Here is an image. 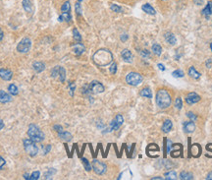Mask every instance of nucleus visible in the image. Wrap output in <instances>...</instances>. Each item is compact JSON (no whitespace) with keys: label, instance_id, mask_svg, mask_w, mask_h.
I'll return each instance as SVG.
<instances>
[{"label":"nucleus","instance_id":"obj_1","mask_svg":"<svg viewBox=\"0 0 212 180\" xmlns=\"http://www.w3.org/2000/svg\"><path fill=\"white\" fill-rule=\"evenodd\" d=\"M93 62L98 66H106L112 62V53L108 49H99L93 54Z\"/></svg>","mask_w":212,"mask_h":180},{"label":"nucleus","instance_id":"obj_2","mask_svg":"<svg viewBox=\"0 0 212 180\" xmlns=\"http://www.w3.org/2000/svg\"><path fill=\"white\" fill-rule=\"evenodd\" d=\"M156 103L160 108H167L171 104V97L168 91L161 89L156 93Z\"/></svg>","mask_w":212,"mask_h":180},{"label":"nucleus","instance_id":"obj_3","mask_svg":"<svg viewBox=\"0 0 212 180\" xmlns=\"http://www.w3.org/2000/svg\"><path fill=\"white\" fill-rule=\"evenodd\" d=\"M27 135H29L30 139H31L35 143H39L41 141L44 140L45 135L40 129H39L37 125L34 124H31L29 127V130H27Z\"/></svg>","mask_w":212,"mask_h":180},{"label":"nucleus","instance_id":"obj_4","mask_svg":"<svg viewBox=\"0 0 212 180\" xmlns=\"http://www.w3.org/2000/svg\"><path fill=\"white\" fill-rule=\"evenodd\" d=\"M24 143V148H25V151L27 152V154L30 156H34L37 155L38 152V148L35 145V142H34L31 139H25L23 141Z\"/></svg>","mask_w":212,"mask_h":180},{"label":"nucleus","instance_id":"obj_5","mask_svg":"<svg viewBox=\"0 0 212 180\" xmlns=\"http://www.w3.org/2000/svg\"><path fill=\"white\" fill-rule=\"evenodd\" d=\"M126 82L131 86H137L143 82V77H141V75L139 73L131 72L126 77Z\"/></svg>","mask_w":212,"mask_h":180},{"label":"nucleus","instance_id":"obj_6","mask_svg":"<svg viewBox=\"0 0 212 180\" xmlns=\"http://www.w3.org/2000/svg\"><path fill=\"white\" fill-rule=\"evenodd\" d=\"M31 47V41L30 38H24L23 40L18 44L17 45V50L20 53H27L30 51Z\"/></svg>","mask_w":212,"mask_h":180},{"label":"nucleus","instance_id":"obj_7","mask_svg":"<svg viewBox=\"0 0 212 180\" xmlns=\"http://www.w3.org/2000/svg\"><path fill=\"white\" fill-rule=\"evenodd\" d=\"M92 168L94 172L98 175H102L106 172V169H107V166L104 162H100L98 159H93L92 160Z\"/></svg>","mask_w":212,"mask_h":180},{"label":"nucleus","instance_id":"obj_8","mask_svg":"<svg viewBox=\"0 0 212 180\" xmlns=\"http://www.w3.org/2000/svg\"><path fill=\"white\" fill-rule=\"evenodd\" d=\"M88 88H89V92L92 93H100L104 92L103 85L97 81H92V83L89 84Z\"/></svg>","mask_w":212,"mask_h":180},{"label":"nucleus","instance_id":"obj_9","mask_svg":"<svg viewBox=\"0 0 212 180\" xmlns=\"http://www.w3.org/2000/svg\"><path fill=\"white\" fill-rule=\"evenodd\" d=\"M13 77V72L9 69L1 68L0 69V78L4 81H10Z\"/></svg>","mask_w":212,"mask_h":180},{"label":"nucleus","instance_id":"obj_10","mask_svg":"<svg viewBox=\"0 0 212 180\" xmlns=\"http://www.w3.org/2000/svg\"><path fill=\"white\" fill-rule=\"evenodd\" d=\"M200 100V97L198 95H196L195 93H190L186 97V101L188 104H194L198 103Z\"/></svg>","mask_w":212,"mask_h":180},{"label":"nucleus","instance_id":"obj_11","mask_svg":"<svg viewBox=\"0 0 212 180\" xmlns=\"http://www.w3.org/2000/svg\"><path fill=\"white\" fill-rule=\"evenodd\" d=\"M73 50L75 54H77V55H81L82 53H84V51L85 50V45L81 44V42H78V44H75L73 45Z\"/></svg>","mask_w":212,"mask_h":180},{"label":"nucleus","instance_id":"obj_12","mask_svg":"<svg viewBox=\"0 0 212 180\" xmlns=\"http://www.w3.org/2000/svg\"><path fill=\"white\" fill-rule=\"evenodd\" d=\"M11 100H12V97L9 93L2 91V90H0V103H10Z\"/></svg>","mask_w":212,"mask_h":180},{"label":"nucleus","instance_id":"obj_13","mask_svg":"<svg viewBox=\"0 0 212 180\" xmlns=\"http://www.w3.org/2000/svg\"><path fill=\"white\" fill-rule=\"evenodd\" d=\"M184 130L187 133H192L195 130V125L192 121H187L184 123Z\"/></svg>","mask_w":212,"mask_h":180},{"label":"nucleus","instance_id":"obj_14","mask_svg":"<svg viewBox=\"0 0 212 180\" xmlns=\"http://www.w3.org/2000/svg\"><path fill=\"white\" fill-rule=\"evenodd\" d=\"M121 55H122V57H123L124 61L128 62V63H131V62L133 61V55H132L131 51L128 49H124L123 51H122Z\"/></svg>","mask_w":212,"mask_h":180},{"label":"nucleus","instance_id":"obj_15","mask_svg":"<svg viewBox=\"0 0 212 180\" xmlns=\"http://www.w3.org/2000/svg\"><path fill=\"white\" fill-rule=\"evenodd\" d=\"M33 67H34L35 72L40 73L45 69V64L43 63V62H40V61H35V62H34Z\"/></svg>","mask_w":212,"mask_h":180},{"label":"nucleus","instance_id":"obj_16","mask_svg":"<svg viewBox=\"0 0 212 180\" xmlns=\"http://www.w3.org/2000/svg\"><path fill=\"white\" fill-rule=\"evenodd\" d=\"M58 137L63 141H66V142H69V141L72 140V135L70 134L69 132L66 131H61L58 133Z\"/></svg>","mask_w":212,"mask_h":180},{"label":"nucleus","instance_id":"obj_17","mask_svg":"<svg viewBox=\"0 0 212 180\" xmlns=\"http://www.w3.org/2000/svg\"><path fill=\"white\" fill-rule=\"evenodd\" d=\"M22 4H23L24 9L26 10V12H27V13H31V12H33L34 8H33V4H31V0H23Z\"/></svg>","mask_w":212,"mask_h":180},{"label":"nucleus","instance_id":"obj_18","mask_svg":"<svg viewBox=\"0 0 212 180\" xmlns=\"http://www.w3.org/2000/svg\"><path fill=\"white\" fill-rule=\"evenodd\" d=\"M141 9H143L145 13H147V14H150V15H155V10L153 9V7L150 6V4H148V3H146V4H144L143 5V7H141Z\"/></svg>","mask_w":212,"mask_h":180},{"label":"nucleus","instance_id":"obj_19","mask_svg":"<svg viewBox=\"0 0 212 180\" xmlns=\"http://www.w3.org/2000/svg\"><path fill=\"white\" fill-rule=\"evenodd\" d=\"M172 126H173V124H172V121L171 120H165L164 121V123H163V126H162V131L165 132V133H168V132H170V130L172 129Z\"/></svg>","mask_w":212,"mask_h":180},{"label":"nucleus","instance_id":"obj_20","mask_svg":"<svg viewBox=\"0 0 212 180\" xmlns=\"http://www.w3.org/2000/svg\"><path fill=\"white\" fill-rule=\"evenodd\" d=\"M59 21L60 22H63V21H66V22H70L72 20V16H71L70 12H62L61 16H59Z\"/></svg>","mask_w":212,"mask_h":180},{"label":"nucleus","instance_id":"obj_21","mask_svg":"<svg viewBox=\"0 0 212 180\" xmlns=\"http://www.w3.org/2000/svg\"><path fill=\"white\" fill-rule=\"evenodd\" d=\"M165 40H166L170 44H176V37L171 33H166L165 34Z\"/></svg>","mask_w":212,"mask_h":180},{"label":"nucleus","instance_id":"obj_22","mask_svg":"<svg viewBox=\"0 0 212 180\" xmlns=\"http://www.w3.org/2000/svg\"><path fill=\"white\" fill-rule=\"evenodd\" d=\"M202 15L204 17H206L207 19L211 16V5H210V1L208 2V4L205 6V8L202 10Z\"/></svg>","mask_w":212,"mask_h":180},{"label":"nucleus","instance_id":"obj_23","mask_svg":"<svg viewBox=\"0 0 212 180\" xmlns=\"http://www.w3.org/2000/svg\"><path fill=\"white\" fill-rule=\"evenodd\" d=\"M188 75H190L191 78H194V79H198L200 77V74L196 71L194 67H191L188 69Z\"/></svg>","mask_w":212,"mask_h":180},{"label":"nucleus","instance_id":"obj_24","mask_svg":"<svg viewBox=\"0 0 212 180\" xmlns=\"http://www.w3.org/2000/svg\"><path fill=\"white\" fill-rule=\"evenodd\" d=\"M140 96L147 97V99H151V97H152V93H151L150 89H148V88L143 89V90H141V92H140Z\"/></svg>","mask_w":212,"mask_h":180},{"label":"nucleus","instance_id":"obj_25","mask_svg":"<svg viewBox=\"0 0 212 180\" xmlns=\"http://www.w3.org/2000/svg\"><path fill=\"white\" fill-rule=\"evenodd\" d=\"M152 51L154 52L156 55H161V53H162V47H161V45H159L158 44H154L152 45Z\"/></svg>","mask_w":212,"mask_h":180},{"label":"nucleus","instance_id":"obj_26","mask_svg":"<svg viewBox=\"0 0 212 180\" xmlns=\"http://www.w3.org/2000/svg\"><path fill=\"white\" fill-rule=\"evenodd\" d=\"M8 91H9V93H11L12 96H17L18 95V88H17V86L14 85V84H11L9 85V87H8Z\"/></svg>","mask_w":212,"mask_h":180},{"label":"nucleus","instance_id":"obj_27","mask_svg":"<svg viewBox=\"0 0 212 180\" xmlns=\"http://www.w3.org/2000/svg\"><path fill=\"white\" fill-rule=\"evenodd\" d=\"M192 174L190 173V172H187V171H183L181 172L180 174V179H183V180H188V179H192Z\"/></svg>","mask_w":212,"mask_h":180},{"label":"nucleus","instance_id":"obj_28","mask_svg":"<svg viewBox=\"0 0 212 180\" xmlns=\"http://www.w3.org/2000/svg\"><path fill=\"white\" fill-rule=\"evenodd\" d=\"M119 128H120V125H119V123H118L117 121H116V119L112 120L111 123H110V129H109V131H112V130L116 131V130H118Z\"/></svg>","mask_w":212,"mask_h":180},{"label":"nucleus","instance_id":"obj_29","mask_svg":"<svg viewBox=\"0 0 212 180\" xmlns=\"http://www.w3.org/2000/svg\"><path fill=\"white\" fill-rule=\"evenodd\" d=\"M165 178L168 180H175L177 178V174L175 171H169L165 173Z\"/></svg>","mask_w":212,"mask_h":180},{"label":"nucleus","instance_id":"obj_30","mask_svg":"<svg viewBox=\"0 0 212 180\" xmlns=\"http://www.w3.org/2000/svg\"><path fill=\"white\" fill-rule=\"evenodd\" d=\"M59 78H60V81L62 82V83L66 79V71H65V69L63 68V67L59 68Z\"/></svg>","mask_w":212,"mask_h":180},{"label":"nucleus","instance_id":"obj_31","mask_svg":"<svg viewBox=\"0 0 212 180\" xmlns=\"http://www.w3.org/2000/svg\"><path fill=\"white\" fill-rule=\"evenodd\" d=\"M61 11L62 12H70L71 11V5L69 1L64 2V4L61 6Z\"/></svg>","mask_w":212,"mask_h":180},{"label":"nucleus","instance_id":"obj_32","mask_svg":"<svg viewBox=\"0 0 212 180\" xmlns=\"http://www.w3.org/2000/svg\"><path fill=\"white\" fill-rule=\"evenodd\" d=\"M82 164H84L85 169L86 171H90V170H92V165H90V163H89V162H88V159H85V158H82Z\"/></svg>","mask_w":212,"mask_h":180},{"label":"nucleus","instance_id":"obj_33","mask_svg":"<svg viewBox=\"0 0 212 180\" xmlns=\"http://www.w3.org/2000/svg\"><path fill=\"white\" fill-rule=\"evenodd\" d=\"M73 36H74V40L76 41L80 42L82 41V37H81V34H80V33H79V31L77 29L73 30Z\"/></svg>","mask_w":212,"mask_h":180},{"label":"nucleus","instance_id":"obj_34","mask_svg":"<svg viewBox=\"0 0 212 180\" xmlns=\"http://www.w3.org/2000/svg\"><path fill=\"white\" fill-rule=\"evenodd\" d=\"M110 8H111V10L113 11V12H116V13H121L122 11H123V9H122L120 6H118L116 4H111Z\"/></svg>","mask_w":212,"mask_h":180},{"label":"nucleus","instance_id":"obj_35","mask_svg":"<svg viewBox=\"0 0 212 180\" xmlns=\"http://www.w3.org/2000/svg\"><path fill=\"white\" fill-rule=\"evenodd\" d=\"M175 106L178 108V109H181L183 107V101H182V99L181 97H177L176 100H175Z\"/></svg>","mask_w":212,"mask_h":180},{"label":"nucleus","instance_id":"obj_36","mask_svg":"<svg viewBox=\"0 0 212 180\" xmlns=\"http://www.w3.org/2000/svg\"><path fill=\"white\" fill-rule=\"evenodd\" d=\"M55 172H56V170L54 169V168H50V169L46 172V173H44V176H45V178L46 179H50L51 178V176H52Z\"/></svg>","mask_w":212,"mask_h":180},{"label":"nucleus","instance_id":"obj_37","mask_svg":"<svg viewBox=\"0 0 212 180\" xmlns=\"http://www.w3.org/2000/svg\"><path fill=\"white\" fill-rule=\"evenodd\" d=\"M172 75L175 78H182V77H184V72L182 71V70H176V71L173 72Z\"/></svg>","mask_w":212,"mask_h":180},{"label":"nucleus","instance_id":"obj_38","mask_svg":"<svg viewBox=\"0 0 212 180\" xmlns=\"http://www.w3.org/2000/svg\"><path fill=\"white\" fill-rule=\"evenodd\" d=\"M39 175H40V172L39 171H34L30 176V180H37L39 178Z\"/></svg>","mask_w":212,"mask_h":180},{"label":"nucleus","instance_id":"obj_39","mask_svg":"<svg viewBox=\"0 0 212 180\" xmlns=\"http://www.w3.org/2000/svg\"><path fill=\"white\" fill-rule=\"evenodd\" d=\"M59 68H60V66H56V67L52 70V72H51V76H52L53 78H56L57 75H59Z\"/></svg>","mask_w":212,"mask_h":180},{"label":"nucleus","instance_id":"obj_40","mask_svg":"<svg viewBox=\"0 0 212 180\" xmlns=\"http://www.w3.org/2000/svg\"><path fill=\"white\" fill-rule=\"evenodd\" d=\"M50 150H51V145H46V146H44L42 149V154L43 155L48 154V152H50Z\"/></svg>","mask_w":212,"mask_h":180},{"label":"nucleus","instance_id":"obj_41","mask_svg":"<svg viewBox=\"0 0 212 180\" xmlns=\"http://www.w3.org/2000/svg\"><path fill=\"white\" fill-rule=\"evenodd\" d=\"M171 148H172V142L170 140H167V147L165 146V154H167V152H170Z\"/></svg>","mask_w":212,"mask_h":180},{"label":"nucleus","instance_id":"obj_42","mask_svg":"<svg viewBox=\"0 0 212 180\" xmlns=\"http://www.w3.org/2000/svg\"><path fill=\"white\" fill-rule=\"evenodd\" d=\"M75 89H76V85H75V83H71L69 84V90H70V95L71 96H74V91H75Z\"/></svg>","mask_w":212,"mask_h":180},{"label":"nucleus","instance_id":"obj_43","mask_svg":"<svg viewBox=\"0 0 212 180\" xmlns=\"http://www.w3.org/2000/svg\"><path fill=\"white\" fill-rule=\"evenodd\" d=\"M75 9H76V13L78 15H81L82 14V8H81V4L80 3H76V5H75Z\"/></svg>","mask_w":212,"mask_h":180},{"label":"nucleus","instance_id":"obj_44","mask_svg":"<svg viewBox=\"0 0 212 180\" xmlns=\"http://www.w3.org/2000/svg\"><path fill=\"white\" fill-rule=\"evenodd\" d=\"M115 119H116L117 122L119 123L120 126H121V125L123 124V122H124V118H123V116H122L121 114H118V115L116 116V118H115Z\"/></svg>","mask_w":212,"mask_h":180},{"label":"nucleus","instance_id":"obj_45","mask_svg":"<svg viewBox=\"0 0 212 180\" xmlns=\"http://www.w3.org/2000/svg\"><path fill=\"white\" fill-rule=\"evenodd\" d=\"M110 73L111 74H116V71H117V64L116 63H112L111 67H110Z\"/></svg>","mask_w":212,"mask_h":180},{"label":"nucleus","instance_id":"obj_46","mask_svg":"<svg viewBox=\"0 0 212 180\" xmlns=\"http://www.w3.org/2000/svg\"><path fill=\"white\" fill-rule=\"evenodd\" d=\"M187 116H188L190 119H191L192 121L196 120V118H198V117H196V115L194 114V113H192V112H188V113H187Z\"/></svg>","mask_w":212,"mask_h":180},{"label":"nucleus","instance_id":"obj_47","mask_svg":"<svg viewBox=\"0 0 212 180\" xmlns=\"http://www.w3.org/2000/svg\"><path fill=\"white\" fill-rule=\"evenodd\" d=\"M5 163H6L5 159H4L2 156H0V170H1L2 168H3V166L5 165Z\"/></svg>","mask_w":212,"mask_h":180},{"label":"nucleus","instance_id":"obj_48","mask_svg":"<svg viewBox=\"0 0 212 180\" xmlns=\"http://www.w3.org/2000/svg\"><path fill=\"white\" fill-rule=\"evenodd\" d=\"M53 128H54L55 130H56L58 133H59V132H61V131H63V128H62V126H60V125H54Z\"/></svg>","mask_w":212,"mask_h":180},{"label":"nucleus","instance_id":"obj_49","mask_svg":"<svg viewBox=\"0 0 212 180\" xmlns=\"http://www.w3.org/2000/svg\"><path fill=\"white\" fill-rule=\"evenodd\" d=\"M140 54L143 57H149V52L147 51V50H143V51L140 52Z\"/></svg>","mask_w":212,"mask_h":180},{"label":"nucleus","instance_id":"obj_50","mask_svg":"<svg viewBox=\"0 0 212 180\" xmlns=\"http://www.w3.org/2000/svg\"><path fill=\"white\" fill-rule=\"evenodd\" d=\"M127 40H128V36H127V34H122V36H121V41H126Z\"/></svg>","mask_w":212,"mask_h":180},{"label":"nucleus","instance_id":"obj_51","mask_svg":"<svg viewBox=\"0 0 212 180\" xmlns=\"http://www.w3.org/2000/svg\"><path fill=\"white\" fill-rule=\"evenodd\" d=\"M194 2L195 3L196 5H201L203 3V0H194Z\"/></svg>","mask_w":212,"mask_h":180},{"label":"nucleus","instance_id":"obj_52","mask_svg":"<svg viewBox=\"0 0 212 180\" xmlns=\"http://www.w3.org/2000/svg\"><path fill=\"white\" fill-rule=\"evenodd\" d=\"M3 38H4V33H3V31L0 29V41L3 40Z\"/></svg>","mask_w":212,"mask_h":180},{"label":"nucleus","instance_id":"obj_53","mask_svg":"<svg viewBox=\"0 0 212 180\" xmlns=\"http://www.w3.org/2000/svg\"><path fill=\"white\" fill-rule=\"evenodd\" d=\"M158 67H159V69L161 70V71H164V70H165L163 64H161V63H159V64H158Z\"/></svg>","mask_w":212,"mask_h":180},{"label":"nucleus","instance_id":"obj_54","mask_svg":"<svg viewBox=\"0 0 212 180\" xmlns=\"http://www.w3.org/2000/svg\"><path fill=\"white\" fill-rule=\"evenodd\" d=\"M4 128V122L3 121L0 119V130H1V129H3Z\"/></svg>","mask_w":212,"mask_h":180},{"label":"nucleus","instance_id":"obj_55","mask_svg":"<svg viewBox=\"0 0 212 180\" xmlns=\"http://www.w3.org/2000/svg\"><path fill=\"white\" fill-rule=\"evenodd\" d=\"M206 179H212V172H210L209 174L207 175V177H206Z\"/></svg>","mask_w":212,"mask_h":180},{"label":"nucleus","instance_id":"obj_56","mask_svg":"<svg viewBox=\"0 0 212 180\" xmlns=\"http://www.w3.org/2000/svg\"><path fill=\"white\" fill-rule=\"evenodd\" d=\"M24 176H25V179H30V175L27 174V173H26Z\"/></svg>","mask_w":212,"mask_h":180},{"label":"nucleus","instance_id":"obj_57","mask_svg":"<svg viewBox=\"0 0 212 180\" xmlns=\"http://www.w3.org/2000/svg\"><path fill=\"white\" fill-rule=\"evenodd\" d=\"M152 179H162V177H153Z\"/></svg>","mask_w":212,"mask_h":180},{"label":"nucleus","instance_id":"obj_58","mask_svg":"<svg viewBox=\"0 0 212 180\" xmlns=\"http://www.w3.org/2000/svg\"><path fill=\"white\" fill-rule=\"evenodd\" d=\"M210 5H211V16H212V2L210 1Z\"/></svg>","mask_w":212,"mask_h":180},{"label":"nucleus","instance_id":"obj_59","mask_svg":"<svg viewBox=\"0 0 212 180\" xmlns=\"http://www.w3.org/2000/svg\"><path fill=\"white\" fill-rule=\"evenodd\" d=\"M79 1H80V2H81V1H82V0H79Z\"/></svg>","mask_w":212,"mask_h":180},{"label":"nucleus","instance_id":"obj_60","mask_svg":"<svg viewBox=\"0 0 212 180\" xmlns=\"http://www.w3.org/2000/svg\"><path fill=\"white\" fill-rule=\"evenodd\" d=\"M163 1H166V0H163Z\"/></svg>","mask_w":212,"mask_h":180}]
</instances>
